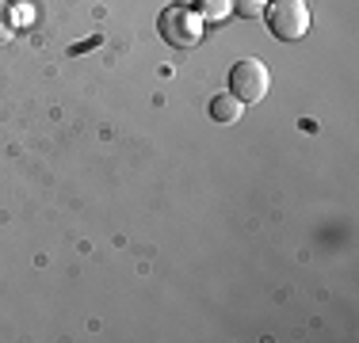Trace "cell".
<instances>
[{
    "label": "cell",
    "mask_w": 359,
    "mask_h": 343,
    "mask_svg": "<svg viewBox=\"0 0 359 343\" xmlns=\"http://www.w3.org/2000/svg\"><path fill=\"white\" fill-rule=\"evenodd\" d=\"M210 115H215V122H241V115H245V103L233 96V92H222V96L210 99Z\"/></svg>",
    "instance_id": "cell-4"
},
{
    "label": "cell",
    "mask_w": 359,
    "mask_h": 343,
    "mask_svg": "<svg viewBox=\"0 0 359 343\" xmlns=\"http://www.w3.org/2000/svg\"><path fill=\"white\" fill-rule=\"evenodd\" d=\"M161 34H165V42H172V46H195L199 34H203V20L195 12H187L184 4L168 8V12L161 15Z\"/></svg>",
    "instance_id": "cell-3"
},
{
    "label": "cell",
    "mask_w": 359,
    "mask_h": 343,
    "mask_svg": "<svg viewBox=\"0 0 359 343\" xmlns=\"http://www.w3.org/2000/svg\"><path fill=\"white\" fill-rule=\"evenodd\" d=\"M268 88H271V73L260 57H245V62H237L229 69V92H233L245 107H249V103H260L268 96Z\"/></svg>",
    "instance_id": "cell-1"
},
{
    "label": "cell",
    "mask_w": 359,
    "mask_h": 343,
    "mask_svg": "<svg viewBox=\"0 0 359 343\" xmlns=\"http://www.w3.org/2000/svg\"><path fill=\"white\" fill-rule=\"evenodd\" d=\"M264 15H268L271 34L283 42H294L310 31V8H306V0H271L264 8Z\"/></svg>",
    "instance_id": "cell-2"
},
{
    "label": "cell",
    "mask_w": 359,
    "mask_h": 343,
    "mask_svg": "<svg viewBox=\"0 0 359 343\" xmlns=\"http://www.w3.org/2000/svg\"><path fill=\"white\" fill-rule=\"evenodd\" d=\"M233 12L229 0H199V20H226Z\"/></svg>",
    "instance_id": "cell-5"
},
{
    "label": "cell",
    "mask_w": 359,
    "mask_h": 343,
    "mask_svg": "<svg viewBox=\"0 0 359 343\" xmlns=\"http://www.w3.org/2000/svg\"><path fill=\"white\" fill-rule=\"evenodd\" d=\"M229 4H233V12L237 15H245V20H256V15H264V0H229Z\"/></svg>",
    "instance_id": "cell-6"
},
{
    "label": "cell",
    "mask_w": 359,
    "mask_h": 343,
    "mask_svg": "<svg viewBox=\"0 0 359 343\" xmlns=\"http://www.w3.org/2000/svg\"><path fill=\"white\" fill-rule=\"evenodd\" d=\"M12 34H15L12 12H8V8H0V42H12Z\"/></svg>",
    "instance_id": "cell-7"
}]
</instances>
